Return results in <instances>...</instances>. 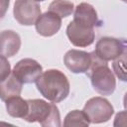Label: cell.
I'll list each match as a JSON object with an SVG mask.
<instances>
[{
	"mask_svg": "<svg viewBox=\"0 0 127 127\" xmlns=\"http://www.w3.org/2000/svg\"><path fill=\"white\" fill-rule=\"evenodd\" d=\"M36 86L46 99L54 103L64 100L70 90V84L66 75L62 70L56 68L43 71L36 81Z\"/></svg>",
	"mask_w": 127,
	"mask_h": 127,
	"instance_id": "cell-1",
	"label": "cell"
},
{
	"mask_svg": "<svg viewBox=\"0 0 127 127\" xmlns=\"http://www.w3.org/2000/svg\"><path fill=\"white\" fill-rule=\"evenodd\" d=\"M93 62L86 75L90 78L93 89L100 95H111L116 88V79L113 71L109 68L107 62L99 59L94 52Z\"/></svg>",
	"mask_w": 127,
	"mask_h": 127,
	"instance_id": "cell-2",
	"label": "cell"
},
{
	"mask_svg": "<svg viewBox=\"0 0 127 127\" xmlns=\"http://www.w3.org/2000/svg\"><path fill=\"white\" fill-rule=\"evenodd\" d=\"M29 111L24 117L27 122H39L43 127H60L61 114L58 106L43 99H28Z\"/></svg>",
	"mask_w": 127,
	"mask_h": 127,
	"instance_id": "cell-3",
	"label": "cell"
},
{
	"mask_svg": "<svg viewBox=\"0 0 127 127\" xmlns=\"http://www.w3.org/2000/svg\"><path fill=\"white\" fill-rule=\"evenodd\" d=\"M84 113L87 115L90 123L100 124L109 121L114 114L112 104L104 97L95 96L88 99L83 107Z\"/></svg>",
	"mask_w": 127,
	"mask_h": 127,
	"instance_id": "cell-4",
	"label": "cell"
},
{
	"mask_svg": "<svg viewBox=\"0 0 127 127\" xmlns=\"http://www.w3.org/2000/svg\"><path fill=\"white\" fill-rule=\"evenodd\" d=\"M127 50V41L113 37L100 38L95 45L94 53L102 61H114Z\"/></svg>",
	"mask_w": 127,
	"mask_h": 127,
	"instance_id": "cell-5",
	"label": "cell"
},
{
	"mask_svg": "<svg viewBox=\"0 0 127 127\" xmlns=\"http://www.w3.org/2000/svg\"><path fill=\"white\" fill-rule=\"evenodd\" d=\"M13 14L15 20L23 26L35 25L41 15V7L36 0H16Z\"/></svg>",
	"mask_w": 127,
	"mask_h": 127,
	"instance_id": "cell-6",
	"label": "cell"
},
{
	"mask_svg": "<svg viewBox=\"0 0 127 127\" xmlns=\"http://www.w3.org/2000/svg\"><path fill=\"white\" fill-rule=\"evenodd\" d=\"M12 73L23 83L36 82L43 73V66L34 59L26 58L19 61L13 67Z\"/></svg>",
	"mask_w": 127,
	"mask_h": 127,
	"instance_id": "cell-7",
	"label": "cell"
},
{
	"mask_svg": "<svg viewBox=\"0 0 127 127\" xmlns=\"http://www.w3.org/2000/svg\"><path fill=\"white\" fill-rule=\"evenodd\" d=\"M93 62V53L69 50L64 56V64L73 73H86Z\"/></svg>",
	"mask_w": 127,
	"mask_h": 127,
	"instance_id": "cell-8",
	"label": "cell"
},
{
	"mask_svg": "<svg viewBox=\"0 0 127 127\" xmlns=\"http://www.w3.org/2000/svg\"><path fill=\"white\" fill-rule=\"evenodd\" d=\"M66 36L73 46L85 48L93 44L95 39V32L94 28H89L77 24L72 20L66 27Z\"/></svg>",
	"mask_w": 127,
	"mask_h": 127,
	"instance_id": "cell-9",
	"label": "cell"
},
{
	"mask_svg": "<svg viewBox=\"0 0 127 127\" xmlns=\"http://www.w3.org/2000/svg\"><path fill=\"white\" fill-rule=\"evenodd\" d=\"M62 27V17L58 14L47 11L40 15L35 23L36 31L43 37H52L56 35Z\"/></svg>",
	"mask_w": 127,
	"mask_h": 127,
	"instance_id": "cell-10",
	"label": "cell"
},
{
	"mask_svg": "<svg viewBox=\"0 0 127 127\" xmlns=\"http://www.w3.org/2000/svg\"><path fill=\"white\" fill-rule=\"evenodd\" d=\"M73 21L77 24L94 28L97 26H100L101 22L98 19L97 12L95 8L86 2L79 3L73 11Z\"/></svg>",
	"mask_w": 127,
	"mask_h": 127,
	"instance_id": "cell-11",
	"label": "cell"
},
{
	"mask_svg": "<svg viewBox=\"0 0 127 127\" xmlns=\"http://www.w3.org/2000/svg\"><path fill=\"white\" fill-rule=\"evenodd\" d=\"M0 48L1 56H4L6 58L15 56L21 48L20 36L12 30L2 31L0 35Z\"/></svg>",
	"mask_w": 127,
	"mask_h": 127,
	"instance_id": "cell-12",
	"label": "cell"
},
{
	"mask_svg": "<svg viewBox=\"0 0 127 127\" xmlns=\"http://www.w3.org/2000/svg\"><path fill=\"white\" fill-rule=\"evenodd\" d=\"M7 113L14 118H22L27 115L29 111V103L28 99H23L20 95L9 97L7 100L4 101Z\"/></svg>",
	"mask_w": 127,
	"mask_h": 127,
	"instance_id": "cell-13",
	"label": "cell"
},
{
	"mask_svg": "<svg viewBox=\"0 0 127 127\" xmlns=\"http://www.w3.org/2000/svg\"><path fill=\"white\" fill-rule=\"evenodd\" d=\"M23 83L11 72V74L1 81L0 83V97L2 101L7 100L9 97L20 95L22 92Z\"/></svg>",
	"mask_w": 127,
	"mask_h": 127,
	"instance_id": "cell-14",
	"label": "cell"
},
{
	"mask_svg": "<svg viewBox=\"0 0 127 127\" xmlns=\"http://www.w3.org/2000/svg\"><path fill=\"white\" fill-rule=\"evenodd\" d=\"M90 123L87 115L83 110H72L69 111L64 120V127H77V126H88Z\"/></svg>",
	"mask_w": 127,
	"mask_h": 127,
	"instance_id": "cell-15",
	"label": "cell"
},
{
	"mask_svg": "<svg viewBox=\"0 0 127 127\" xmlns=\"http://www.w3.org/2000/svg\"><path fill=\"white\" fill-rule=\"evenodd\" d=\"M74 5L69 0H54L49 5V11L58 14L62 18L70 16L74 11Z\"/></svg>",
	"mask_w": 127,
	"mask_h": 127,
	"instance_id": "cell-16",
	"label": "cell"
},
{
	"mask_svg": "<svg viewBox=\"0 0 127 127\" xmlns=\"http://www.w3.org/2000/svg\"><path fill=\"white\" fill-rule=\"evenodd\" d=\"M114 74L124 82H127V52L123 53L112 63Z\"/></svg>",
	"mask_w": 127,
	"mask_h": 127,
	"instance_id": "cell-17",
	"label": "cell"
},
{
	"mask_svg": "<svg viewBox=\"0 0 127 127\" xmlns=\"http://www.w3.org/2000/svg\"><path fill=\"white\" fill-rule=\"evenodd\" d=\"M11 66L9 62L7 61V58L4 56H1V75H0V81L4 80L11 74Z\"/></svg>",
	"mask_w": 127,
	"mask_h": 127,
	"instance_id": "cell-18",
	"label": "cell"
},
{
	"mask_svg": "<svg viewBox=\"0 0 127 127\" xmlns=\"http://www.w3.org/2000/svg\"><path fill=\"white\" fill-rule=\"evenodd\" d=\"M113 126L114 127H121V126L126 127L127 126V110L119 111L115 115Z\"/></svg>",
	"mask_w": 127,
	"mask_h": 127,
	"instance_id": "cell-19",
	"label": "cell"
},
{
	"mask_svg": "<svg viewBox=\"0 0 127 127\" xmlns=\"http://www.w3.org/2000/svg\"><path fill=\"white\" fill-rule=\"evenodd\" d=\"M9 3H10V0H1V8H2V17L5 15V12H6V9L8 8L9 6Z\"/></svg>",
	"mask_w": 127,
	"mask_h": 127,
	"instance_id": "cell-20",
	"label": "cell"
},
{
	"mask_svg": "<svg viewBox=\"0 0 127 127\" xmlns=\"http://www.w3.org/2000/svg\"><path fill=\"white\" fill-rule=\"evenodd\" d=\"M123 106L125 110H127V92L124 94V97H123Z\"/></svg>",
	"mask_w": 127,
	"mask_h": 127,
	"instance_id": "cell-21",
	"label": "cell"
},
{
	"mask_svg": "<svg viewBox=\"0 0 127 127\" xmlns=\"http://www.w3.org/2000/svg\"><path fill=\"white\" fill-rule=\"evenodd\" d=\"M37 2H42V1H45V0H36Z\"/></svg>",
	"mask_w": 127,
	"mask_h": 127,
	"instance_id": "cell-22",
	"label": "cell"
},
{
	"mask_svg": "<svg viewBox=\"0 0 127 127\" xmlns=\"http://www.w3.org/2000/svg\"><path fill=\"white\" fill-rule=\"evenodd\" d=\"M121 1H123V2H125V3H127V0H121Z\"/></svg>",
	"mask_w": 127,
	"mask_h": 127,
	"instance_id": "cell-23",
	"label": "cell"
}]
</instances>
